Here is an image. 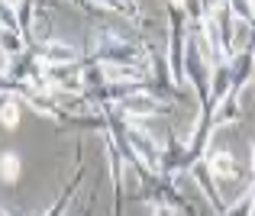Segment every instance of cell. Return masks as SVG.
I'll return each mask as SVG.
<instances>
[{"instance_id": "1", "label": "cell", "mask_w": 255, "mask_h": 216, "mask_svg": "<svg viewBox=\"0 0 255 216\" xmlns=\"http://www.w3.org/2000/svg\"><path fill=\"white\" fill-rule=\"evenodd\" d=\"M3 123H7V126H13V123H16V103H10V107L3 110Z\"/></svg>"}, {"instance_id": "2", "label": "cell", "mask_w": 255, "mask_h": 216, "mask_svg": "<svg viewBox=\"0 0 255 216\" xmlns=\"http://www.w3.org/2000/svg\"><path fill=\"white\" fill-rule=\"evenodd\" d=\"M3 171H7V177H13V174H16V158H13V155L3 158Z\"/></svg>"}]
</instances>
